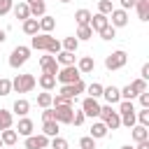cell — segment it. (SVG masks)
<instances>
[{"label":"cell","instance_id":"1","mask_svg":"<svg viewBox=\"0 0 149 149\" xmlns=\"http://www.w3.org/2000/svg\"><path fill=\"white\" fill-rule=\"evenodd\" d=\"M30 49L47 51V54H58L61 51V42L56 37H51L49 33H37V35L30 37Z\"/></svg>","mask_w":149,"mask_h":149},{"label":"cell","instance_id":"2","mask_svg":"<svg viewBox=\"0 0 149 149\" xmlns=\"http://www.w3.org/2000/svg\"><path fill=\"white\" fill-rule=\"evenodd\" d=\"M35 84H37L35 74H16V77L12 79V91H16V93H28V91L35 88Z\"/></svg>","mask_w":149,"mask_h":149},{"label":"cell","instance_id":"3","mask_svg":"<svg viewBox=\"0 0 149 149\" xmlns=\"http://www.w3.org/2000/svg\"><path fill=\"white\" fill-rule=\"evenodd\" d=\"M100 121L107 126V130H116V128L121 126V116H119L116 109H112V105L100 107Z\"/></svg>","mask_w":149,"mask_h":149},{"label":"cell","instance_id":"4","mask_svg":"<svg viewBox=\"0 0 149 149\" xmlns=\"http://www.w3.org/2000/svg\"><path fill=\"white\" fill-rule=\"evenodd\" d=\"M28 58H30V47L19 44V47H14V49H12V54H9V68L19 70L21 65H26V61H28Z\"/></svg>","mask_w":149,"mask_h":149},{"label":"cell","instance_id":"5","mask_svg":"<svg viewBox=\"0 0 149 149\" xmlns=\"http://www.w3.org/2000/svg\"><path fill=\"white\" fill-rule=\"evenodd\" d=\"M128 63V54L123 51V49H116V51H112L107 58H105V68L112 72V70H121L123 65Z\"/></svg>","mask_w":149,"mask_h":149},{"label":"cell","instance_id":"6","mask_svg":"<svg viewBox=\"0 0 149 149\" xmlns=\"http://www.w3.org/2000/svg\"><path fill=\"white\" fill-rule=\"evenodd\" d=\"M79 79H81V74H79L77 65H65V68H61L58 74H56V81H61V86L74 84V81H79Z\"/></svg>","mask_w":149,"mask_h":149},{"label":"cell","instance_id":"7","mask_svg":"<svg viewBox=\"0 0 149 149\" xmlns=\"http://www.w3.org/2000/svg\"><path fill=\"white\" fill-rule=\"evenodd\" d=\"M74 107L72 105H56L54 107V121L56 123H72Z\"/></svg>","mask_w":149,"mask_h":149},{"label":"cell","instance_id":"8","mask_svg":"<svg viewBox=\"0 0 149 149\" xmlns=\"http://www.w3.org/2000/svg\"><path fill=\"white\" fill-rule=\"evenodd\" d=\"M100 102L95 100V98H84L81 100V112H84V116H88V119H98L100 116Z\"/></svg>","mask_w":149,"mask_h":149},{"label":"cell","instance_id":"9","mask_svg":"<svg viewBox=\"0 0 149 149\" xmlns=\"http://www.w3.org/2000/svg\"><path fill=\"white\" fill-rule=\"evenodd\" d=\"M40 68H42V72L44 74H58V70H61V65L56 63V58L51 56V54H47V56H40Z\"/></svg>","mask_w":149,"mask_h":149},{"label":"cell","instance_id":"10","mask_svg":"<svg viewBox=\"0 0 149 149\" xmlns=\"http://www.w3.org/2000/svg\"><path fill=\"white\" fill-rule=\"evenodd\" d=\"M109 19V26H114V28H123V26H128V12L126 9H112V14L107 16Z\"/></svg>","mask_w":149,"mask_h":149},{"label":"cell","instance_id":"11","mask_svg":"<svg viewBox=\"0 0 149 149\" xmlns=\"http://www.w3.org/2000/svg\"><path fill=\"white\" fill-rule=\"evenodd\" d=\"M86 91V84L79 79V81H74V84H65V86H61V95H68V98H77L79 93H84Z\"/></svg>","mask_w":149,"mask_h":149},{"label":"cell","instance_id":"12","mask_svg":"<svg viewBox=\"0 0 149 149\" xmlns=\"http://www.w3.org/2000/svg\"><path fill=\"white\" fill-rule=\"evenodd\" d=\"M49 147V137L47 135H28L26 137V149H47Z\"/></svg>","mask_w":149,"mask_h":149},{"label":"cell","instance_id":"13","mask_svg":"<svg viewBox=\"0 0 149 149\" xmlns=\"http://www.w3.org/2000/svg\"><path fill=\"white\" fill-rule=\"evenodd\" d=\"M33 130H35V123H33V119H28V116H21V119H19V123H16V135H23V137H28V135H33Z\"/></svg>","mask_w":149,"mask_h":149},{"label":"cell","instance_id":"14","mask_svg":"<svg viewBox=\"0 0 149 149\" xmlns=\"http://www.w3.org/2000/svg\"><path fill=\"white\" fill-rule=\"evenodd\" d=\"M102 98L107 100V105H119L121 102V93L116 86H102Z\"/></svg>","mask_w":149,"mask_h":149},{"label":"cell","instance_id":"15","mask_svg":"<svg viewBox=\"0 0 149 149\" xmlns=\"http://www.w3.org/2000/svg\"><path fill=\"white\" fill-rule=\"evenodd\" d=\"M88 26H91L93 33H100L105 26H109V19H107L105 14H91V23H88Z\"/></svg>","mask_w":149,"mask_h":149},{"label":"cell","instance_id":"16","mask_svg":"<svg viewBox=\"0 0 149 149\" xmlns=\"http://www.w3.org/2000/svg\"><path fill=\"white\" fill-rule=\"evenodd\" d=\"M77 70H79V74H88V72L95 70V61L91 56H81L79 63H77Z\"/></svg>","mask_w":149,"mask_h":149},{"label":"cell","instance_id":"17","mask_svg":"<svg viewBox=\"0 0 149 149\" xmlns=\"http://www.w3.org/2000/svg\"><path fill=\"white\" fill-rule=\"evenodd\" d=\"M107 133H109V130H107V126H105L102 121H93V123H91V133H88V135H91L93 140H102V137H107Z\"/></svg>","mask_w":149,"mask_h":149},{"label":"cell","instance_id":"18","mask_svg":"<svg viewBox=\"0 0 149 149\" xmlns=\"http://www.w3.org/2000/svg\"><path fill=\"white\" fill-rule=\"evenodd\" d=\"M28 9H30V16H33V19H40V16L47 14L44 0H33V2H28Z\"/></svg>","mask_w":149,"mask_h":149},{"label":"cell","instance_id":"19","mask_svg":"<svg viewBox=\"0 0 149 149\" xmlns=\"http://www.w3.org/2000/svg\"><path fill=\"white\" fill-rule=\"evenodd\" d=\"M130 135H133V140H135V142H144V140H149V128H147V126L135 123V126L130 128Z\"/></svg>","mask_w":149,"mask_h":149},{"label":"cell","instance_id":"20","mask_svg":"<svg viewBox=\"0 0 149 149\" xmlns=\"http://www.w3.org/2000/svg\"><path fill=\"white\" fill-rule=\"evenodd\" d=\"M12 112H14L16 116H26V114L30 112V102H28V100H23V98H19V100H14Z\"/></svg>","mask_w":149,"mask_h":149},{"label":"cell","instance_id":"21","mask_svg":"<svg viewBox=\"0 0 149 149\" xmlns=\"http://www.w3.org/2000/svg\"><path fill=\"white\" fill-rule=\"evenodd\" d=\"M37 23H40V30H42V33H51V30L56 28V19H54V16H49V14L40 16V19H37Z\"/></svg>","mask_w":149,"mask_h":149},{"label":"cell","instance_id":"22","mask_svg":"<svg viewBox=\"0 0 149 149\" xmlns=\"http://www.w3.org/2000/svg\"><path fill=\"white\" fill-rule=\"evenodd\" d=\"M0 140H2V147H14V144H16V140H19V135H16V130L7 128V130H2V133H0Z\"/></svg>","mask_w":149,"mask_h":149},{"label":"cell","instance_id":"23","mask_svg":"<svg viewBox=\"0 0 149 149\" xmlns=\"http://www.w3.org/2000/svg\"><path fill=\"white\" fill-rule=\"evenodd\" d=\"M12 12H14V16H16L19 21H26V19H30V9H28V5H26V2H19V5H14V7H12Z\"/></svg>","mask_w":149,"mask_h":149},{"label":"cell","instance_id":"24","mask_svg":"<svg viewBox=\"0 0 149 149\" xmlns=\"http://www.w3.org/2000/svg\"><path fill=\"white\" fill-rule=\"evenodd\" d=\"M21 28H23V33H26V35H30V37L40 33V23H37V19H33V16H30V19H26Z\"/></svg>","mask_w":149,"mask_h":149},{"label":"cell","instance_id":"25","mask_svg":"<svg viewBox=\"0 0 149 149\" xmlns=\"http://www.w3.org/2000/svg\"><path fill=\"white\" fill-rule=\"evenodd\" d=\"M58 130H61V123H56V121H44L42 123V135H47V137H56Z\"/></svg>","mask_w":149,"mask_h":149},{"label":"cell","instance_id":"26","mask_svg":"<svg viewBox=\"0 0 149 149\" xmlns=\"http://www.w3.org/2000/svg\"><path fill=\"white\" fill-rule=\"evenodd\" d=\"M12 123H14V114L9 109H0V133L12 128Z\"/></svg>","mask_w":149,"mask_h":149},{"label":"cell","instance_id":"27","mask_svg":"<svg viewBox=\"0 0 149 149\" xmlns=\"http://www.w3.org/2000/svg\"><path fill=\"white\" fill-rule=\"evenodd\" d=\"M61 49H63V51H70V54H74V51L79 49V40H77L74 35H70V37H65V40L61 42Z\"/></svg>","mask_w":149,"mask_h":149},{"label":"cell","instance_id":"28","mask_svg":"<svg viewBox=\"0 0 149 149\" xmlns=\"http://www.w3.org/2000/svg\"><path fill=\"white\" fill-rule=\"evenodd\" d=\"M37 84H40L44 91H51V88L56 86V77H54V74H44V72H42V74L37 77Z\"/></svg>","mask_w":149,"mask_h":149},{"label":"cell","instance_id":"29","mask_svg":"<svg viewBox=\"0 0 149 149\" xmlns=\"http://www.w3.org/2000/svg\"><path fill=\"white\" fill-rule=\"evenodd\" d=\"M135 9H137V19H140V21H149V2L137 0V2H135Z\"/></svg>","mask_w":149,"mask_h":149},{"label":"cell","instance_id":"30","mask_svg":"<svg viewBox=\"0 0 149 149\" xmlns=\"http://www.w3.org/2000/svg\"><path fill=\"white\" fill-rule=\"evenodd\" d=\"M74 21H77V26H88L91 23V12L88 9H77L74 12Z\"/></svg>","mask_w":149,"mask_h":149},{"label":"cell","instance_id":"31","mask_svg":"<svg viewBox=\"0 0 149 149\" xmlns=\"http://www.w3.org/2000/svg\"><path fill=\"white\" fill-rule=\"evenodd\" d=\"M86 93H88V98H102V84H98V81H93V84H88L86 86Z\"/></svg>","mask_w":149,"mask_h":149},{"label":"cell","instance_id":"32","mask_svg":"<svg viewBox=\"0 0 149 149\" xmlns=\"http://www.w3.org/2000/svg\"><path fill=\"white\" fill-rule=\"evenodd\" d=\"M128 86L133 88V93H135V95H140V93H144V91H147V81H144V79H140V77H137V79H133Z\"/></svg>","mask_w":149,"mask_h":149},{"label":"cell","instance_id":"33","mask_svg":"<svg viewBox=\"0 0 149 149\" xmlns=\"http://www.w3.org/2000/svg\"><path fill=\"white\" fill-rule=\"evenodd\" d=\"M74 37H77L79 42H81V40H91V37H93V30H91V26H79Z\"/></svg>","mask_w":149,"mask_h":149},{"label":"cell","instance_id":"34","mask_svg":"<svg viewBox=\"0 0 149 149\" xmlns=\"http://www.w3.org/2000/svg\"><path fill=\"white\" fill-rule=\"evenodd\" d=\"M112 0H98V14H105V16H109L112 14Z\"/></svg>","mask_w":149,"mask_h":149},{"label":"cell","instance_id":"35","mask_svg":"<svg viewBox=\"0 0 149 149\" xmlns=\"http://www.w3.org/2000/svg\"><path fill=\"white\" fill-rule=\"evenodd\" d=\"M51 98H54V95H51L49 91H44V93L37 95V105H40L42 109H47V107H51Z\"/></svg>","mask_w":149,"mask_h":149},{"label":"cell","instance_id":"36","mask_svg":"<svg viewBox=\"0 0 149 149\" xmlns=\"http://www.w3.org/2000/svg\"><path fill=\"white\" fill-rule=\"evenodd\" d=\"M49 144H51V149H68V147H70V144H68V140H65V137H61V135L51 137V140H49Z\"/></svg>","mask_w":149,"mask_h":149},{"label":"cell","instance_id":"37","mask_svg":"<svg viewBox=\"0 0 149 149\" xmlns=\"http://www.w3.org/2000/svg\"><path fill=\"white\" fill-rule=\"evenodd\" d=\"M119 114H128V112H137L135 109V105H133V100H121L119 102V109H116Z\"/></svg>","mask_w":149,"mask_h":149},{"label":"cell","instance_id":"38","mask_svg":"<svg viewBox=\"0 0 149 149\" xmlns=\"http://www.w3.org/2000/svg\"><path fill=\"white\" fill-rule=\"evenodd\" d=\"M121 116V126H126V128H133L137 121H135V112H128V114H119Z\"/></svg>","mask_w":149,"mask_h":149},{"label":"cell","instance_id":"39","mask_svg":"<svg viewBox=\"0 0 149 149\" xmlns=\"http://www.w3.org/2000/svg\"><path fill=\"white\" fill-rule=\"evenodd\" d=\"M9 93H12V79L0 77V98H5V95H9Z\"/></svg>","mask_w":149,"mask_h":149},{"label":"cell","instance_id":"40","mask_svg":"<svg viewBox=\"0 0 149 149\" xmlns=\"http://www.w3.org/2000/svg\"><path fill=\"white\" fill-rule=\"evenodd\" d=\"M98 35H100L102 40H114V37H116V28H114V26H105Z\"/></svg>","mask_w":149,"mask_h":149},{"label":"cell","instance_id":"41","mask_svg":"<svg viewBox=\"0 0 149 149\" xmlns=\"http://www.w3.org/2000/svg\"><path fill=\"white\" fill-rule=\"evenodd\" d=\"M135 121H137L140 126H149V109H140V112H135Z\"/></svg>","mask_w":149,"mask_h":149},{"label":"cell","instance_id":"42","mask_svg":"<svg viewBox=\"0 0 149 149\" xmlns=\"http://www.w3.org/2000/svg\"><path fill=\"white\" fill-rule=\"evenodd\" d=\"M51 105L56 107V105H72V98H68V95H61V93H56L54 98H51Z\"/></svg>","mask_w":149,"mask_h":149},{"label":"cell","instance_id":"43","mask_svg":"<svg viewBox=\"0 0 149 149\" xmlns=\"http://www.w3.org/2000/svg\"><path fill=\"white\" fill-rule=\"evenodd\" d=\"M79 149H95V140H93L91 135L81 137V140H79Z\"/></svg>","mask_w":149,"mask_h":149},{"label":"cell","instance_id":"44","mask_svg":"<svg viewBox=\"0 0 149 149\" xmlns=\"http://www.w3.org/2000/svg\"><path fill=\"white\" fill-rule=\"evenodd\" d=\"M12 7H14V0H0V16L9 14V12H12Z\"/></svg>","mask_w":149,"mask_h":149},{"label":"cell","instance_id":"45","mask_svg":"<svg viewBox=\"0 0 149 149\" xmlns=\"http://www.w3.org/2000/svg\"><path fill=\"white\" fill-rule=\"evenodd\" d=\"M84 121H86V116H84V112H81V109L72 114V126H81Z\"/></svg>","mask_w":149,"mask_h":149},{"label":"cell","instance_id":"46","mask_svg":"<svg viewBox=\"0 0 149 149\" xmlns=\"http://www.w3.org/2000/svg\"><path fill=\"white\" fill-rule=\"evenodd\" d=\"M137 98H140V105H142V109H149V93L144 91V93H140Z\"/></svg>","mask_w":149,"mask_h":149},{"label":"cell","instance_id":"47","mask_svg":"<svg viewBox=\"0 0 149 149\" xmlns=\"http://www.w3.org/2000/svg\"><path fill=\"white\" fill-rule=\"evenodd\" d=\"M42 121H54V109H51V107H47V109L42 112Z\"/></svg>","mask_w":149,"mask_h":149},{"label":"cell","instance_id":"48","mask_svg":"<svg viewBox=\"0 0 149 149\" xmlns=\"http://www.w3.org/2000/svg\"><path fill=\"white\" fill-rule=\"evenodd\" d=\"M119 2H121V9H126V12H128V9H133V7H135V2H137V0H119Z\"/></svg>","mask_w":149,"mask_h":149},{"label":"cell","instance_id":"49","mask_svg":"<svg viewBox=\"0 0 149 149\" xmlns=\"http://www.w3.org/2000/svg\"><path fill=\"white\" fill-rule=\"evenodd\" d=\"M140 79H144V81L149 79V63H144V65H142V70H140Z\"/></svg>","mask_w":149,"mask_h":149},{"label":"cell","instance_id":"50","mask_svg":"<svg viewBox=\"0 0 149 149\" xmlns=\"http://www.w3.org/2000/svg\"><path fill=\"white\" fill-rule=\"evenodd\" d=\"M135 149H149V140H144V142H137V147Z\"/></svg>","mask_w":149,"mask_h":149},{"label":"cell","instance_id":"51","mask_svg":"<svg viewBox=\"0 0 149 149\" xmlns=\"http://www.w3.org/2000/svg\"><path fill=\"white\" fill-rule=\"evenodd\" d=\"M5 40H7V33H5V30H0V44H2Z\"/></svg>","mask_w":149,"mask_h":149},{"label":"cell","instance_id":"52","mask_svg":"<svg viewBox=\"0 0 149 149\" xmlns=\"http://www.w3.org/2000/svg\"><path fill=\"white\" fill-rule=\"evenodd\" d=\"M121 149H135V147H130V144H123V147H121Z\"/></svg>","mask_w":149,"mask_h":149},{"label":"cell","instance_id":"53","mask_svg":"<svg viewBox=\"0 0 149 149\" xmlns=\"http://www.w3.org/2000/svg\"><path fill=\"white\" fill-rule=\"evenodd\" d=\"M23 2H26V5H28V2H33V0H23Z\"/></svg>","mask_w":149,"mask_h":149},{"label":"cell","instance_id":"54","mask_svg":"<svg viewBox=\"0 0 149 149\" xmlns=\"http://www.w3.org/2000/svg\"><path fill=\"white\" fill-rule=\"evenodd\" d=\"M61 2H70V0H61Z\"/></svg>","mask_w":149,"mask_h":149},{"label":"cell","instance_id":"55","mask_svg":"<svg viewBox=\"0 0 149 149\" xmlns=\"http://www.w3.org/2000/svg\"><path fill=\"white\" fill-rule=\"evenodd\" d=\"M0 149H2V140H0Z\"/></svg>","mask_w":149,"mask_h":149},{"label":"cell","instance_id":"56","mask_svg":"<svg viewBox=\"0 0 149 149\" xmlns=\"http://www.w3.org/2000/svg\"><path fill=\"white\" fill-rule=\"evenodd\" d=\"M2 149H5V147H2ZM7 149H12V147H7Z\"/></svg>","mask_w":149,"mask_h":149},{"label":"cell","instance_id":"57","mask_svg":"<svg viewBox=\"0 0 149 149\" xmlns=\"http://www.w3.org/2000/svg\"><path fill=\"white\" fill-rule=\"evenodd\" d=\"M144 2H149V0H144Z\"/></svg>","mask_w":149,"mask_h":149}]
</instances>
